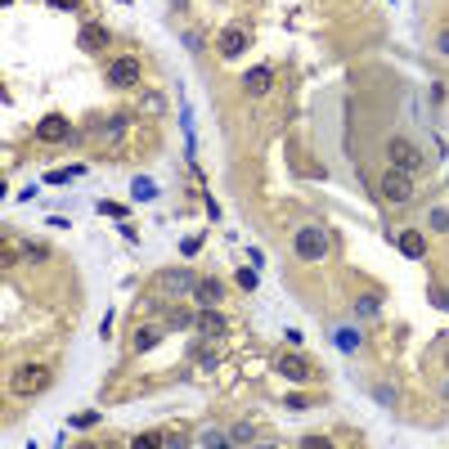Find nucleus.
<instances>
[{"label":"nucleus","instance_id":"nucleus-7","mask_svg":"<svg viewBox=\"0 0 449 449\" xmlns=\"http://www.w3.org/2000/svg\"><path fill=\"white\" fill-rule=\"evenodd\" d=\"M247 45H252V32H247V27H225V32H221V54H225V59H238Z\"/></svg>","mask_w":449,"mask_h":449},{"label":"nucleus","instance_id":"nucleus-1","mask_svg":"<svg viewBox=\"0 0 449 449\" xmlns=\"http://www.w3.org/2000/svg\"><path fill=\"white\" fill-rule=\"evenodd\" d=\"M50 382H54V369H50V364H18V369L9 373V391L23 395V400L50 391Z\"/></svg>","mask_w":449,"mask_h":449},{"label":"nucleus","instance_id":"nucleus-12","mask_svg":"<svg viewBox=\"0 0 449 449\" xmlns=\"http://www.w3.org/2000/svg\"><path fill=\"white\" fill-rule=\"evenodd\" d=\"M162 288H171V293H189V288H198V278L185 274V270H166L162 274Z\"/></svg>","mask_w":449,"mask_h":449},{"label":"nucleus","instance_id":"nucleus-16","mask_svg":"<svg viewBox=\"0 0 449 449\" xmlns=\"http://www.w3.org/2000/svg\"><path fill=\"white\" fill-rule=\"evenodd\" d=\"M157 337H162V328H144V333L135 337V350H149V346H157Z\"/></svg>","mask_w":449,"mask_h":449},{"label":"nucleus","instance_id":"nucleus-11","mask_svg":"<svg viewBox=\"0 0 449 449\" xmlns=\"http://www.w3.org/2000/svg\"><path fill=\"white\" fill-rule=\"evenodd\" d=\"M193 297H198V306H221V297H225V288L216 283V278H202L198 288H193Z\"/></svg>","mask_w":449,"mask_h":449},{"label":"nucleus","instance_id":"nucleus-3","mask_svg":"<svg viewBox=\"0 0 449 449\" xmlns=\"http://www.w3.org/2000/svg\"><path fill=\"white\" fill-rule=\"evenodd\" d=\"M144 81V68H140V59H113L108 63V86H117V90H135Z\"/></svg>","mask_w":449,"mask_h":449},{"label":"nucleus","instance_id":"nucleus-22","mask_svg":"<svg viewBox=\"0 0 449 449\" xmlns=\"http://www.w3.org/2000/svg\"><path fill=\"white\" fill-rule=\"evenodd\" d=\"M445 364H449V359H445Z\"/></svg>","mask_w":449,"mask_h":449},{"label":"nucleus","instance_id":"nucleus-5","mask_svg":"<svg viewBox=\"0 0 449 449\" xmlns=\"http://www.w3.org/2000/svg\"><path fill=\"white\" fill-rule=\"evenodd\" d=\"M386 157H391V166H400V171H409V176H414L418 166H422V153H418L409 140H400V135L386 144Z\"/></svg>","mask_w":449,"mask_h":449},{"label":"nucleus","instance_id":"nucleus-14","mask_svg":"<svg viewBox=\"0 0 449 449\" xmlns=\"http://www.w3.org/2000/svg\"><path fill=\"white\" fill-rule=\"evenodd\" d=\"M81 45H86V50H104V45H108V32H104V27H94V23H90V27L81 32Z\"/></svg>","mask_w":449,"mask_h":449},{"label":"nucleus","instance_id":"nucleus-18","mask_svg":"<svg viewBox=\"0 0 449 449\" xmlns=\"http://www.w3.org/2000/svg\"><path fill=\"white\" fill-rule=\"evenodd\" d=\"M238 288H242V293H252V288H257V270H242L238 274Z\"/></svg>","mask_w":449,"mask_h":449},{"label":"nucleus","instance_id":"nucleus-13","mask_svg":"<svg viewBox=\"0 0 449 449\" xmlns=\"http://www.w3.org/2000/svg\"><path fill=\"white\" fill-rule=\"evenodd\" d=\"M278 369H283L288 378H297V382H306V378H310V364L301 359V355H283V359H278Z\"/></svg>","mask_w":449,"mask_h":449},{"label":"nucleus","instance_id":"nucleus-19","mask_svg":"<svg viewBox=\"0 0 449 449\" xmlns=\"http://www.w3.org/2000/svg\"><path fill=\"white\" fill-rule=\"evenodd\" d=\"M18 261V247H14V242H5V257H0V265H5V270H9V265H14Z\"/></svg>","mask_w":449,"mask_h":449},{"label":"nucleus","instance_id":"nucleus-4","mask_svg":"<svg viewBox=\"0 0 449 449\" xmlns=\"http://www.w3.org/2000/svg\"><path fill=\"white\" fill-rule=\"evenodd\" d=\"M297 257H301V261L328 257V234H324V229H314V225H306V229L297 234Z\"/></svg>","mask_w":449,"mask_h":449},{"label":"nucleus","instance_id":"nucleus-21","mask_svg":"<svg viewBox=\"0 0 449 449\" xmlns=\"http://www.w3.org/2000/svg\"><path fill=\"white\" fill-rule=\"evenodd\" d=\"M50 5H59V9H77L81 0H50Z\"/></svg>","mask_w":449,"mask_h":449},{"label":"nucleus","instance_id":"nucleus-17","mask_svg":"<svg viewBox=\"0 0 449 449\" xmlns=\"http://www.w3.org/2000/svg\"><path fill=\"white\" fill-rule=\"evenodd\" d=\"M431 229H436V234H445V229H449V211H431Z\"/></svg>","mask_w":449,"mask_h":449},{"label":"nucleus","instance_id":"nucleus-15","mask_svg":"<svg viewBox=\"0 0 449 449\" xmlns=\"http://www.w3.org/2000/svg\"><path fill=\"white\" fill-rule=\"evenodd\" d=\"M378 306H382V297H373V293H369V297H359V301H355V314H359V319H369V314H378Z\"/></svg>","mask_w":449,"mask_h":449},{"label":"nucleus","instance_id":"nucleus-2","mask_svg":"<svg viewBox=\"0 0 449 449\" xmlns=\"http://www.w3.org/2000/svg\"><path fill=\"white\" fill-rule=\"evenodd\" d=\"M378 189H382V198L391 202V207H405V202L414 198V176L400 171V166H391V171L378 180Z\"/></svg>","mask_w":449,"mask_h":449},{"label":"nucleus","instance_id":"nucleus-9","mask_svg":"<svg viewBox=\"0 0 449 449\" xmlns=\"http://www.w3.org/2000/svg\"><path fill=\"white\" fill-rule=\"evenodd\" d=\"M193 324H198V333H207V337H221V333H225V314L216 310V306L198 310V319H193Z\"/></svg>","mask_w":449,"mask_h":449},{"label":"nucleus","instance_id":"nucleus-8","mask_svg":"<svg viewBox=\"0 0 449 449\" xmlns=\"http://www.w3.org/2000/svg\"><path fill=\"white\" fill-rule=\"evenodd\" d=\"M270 86H274V72H270V68H252V72H242V90H247L252 99L270 94Z\"/></svg>","mask_w":449,"mask_h":449},{"label":"nucleus","instance_id":"nucleus-10","mask_svg":"<svg viewBox=\"0 0 449 449\" xmlns=\"http://www.w3.org/2000/svg\"><path fill=\"white\" fill-rule=\"evenodd\" d=\"M395 247L405 252V257H414V261H418V257H427V238H422L418 229H405V234L395 238Z\"/></svg>","mask_w":449,"mask_h":449},{"label":"nucleus","instance_id":"nucleus-6","mask_svg":"<svg viewBox=\"0 0 449 449\" xmlns=\"http://www.w3.org/2000/svg\"><path fill=\"white\" fill-rule=\"evenodd\" d=\"M68 117H59V113H50V117H41L36 121V140L41 144H59V140H68Z\"/></svg>","mask_w":449,"mask_h":449},{"label":"nucleus","instance_id":"nucleus-20","mask_svg":"<svg viewBox=\"0 0 449 449\" xmlns=\"http://www.w3.org/2000/svg\"><path fill=\"white\" fill-rule=\"evenodd\" d=\"M436 50H441V54H449V32H441V41H436Z\"/></svg>","mask_w":449,"mask_h":449}]
</instances>
